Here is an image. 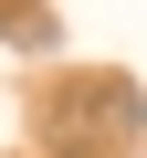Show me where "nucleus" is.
<instances>
[{"mask_svg": "<svg viewBox=\"0 0 147 158\" xmlns=\"http://www.w3.org/2000/svg\"><path fill=\"white\" fill-rule=\"evenodd\" d=\"M32 137L53 158H95L116 137H147V95H137V74H63L32 106Z\"/></svg>", "mask_w": 147, "mask_h": 158, "instance_id": "obj_1", "label": "nucleus"}, {"mask_svg": "<svg viewBox=\"0 0 147 158\" xmlns=\"http://www.w3.org/2000/svg\"><path fill=\"white\" fill-rule=\"evenodd\" d=\"M0 32H11L21 53H53V11H21V0H0Z\"/></svg>", "mask_w": 147, "mask_h": 158, "instance_id": "obj_2", "label": "nucleus"}]
</instances>
